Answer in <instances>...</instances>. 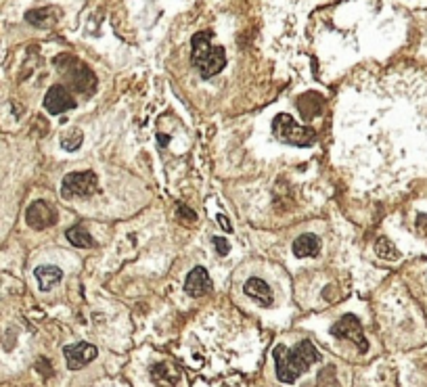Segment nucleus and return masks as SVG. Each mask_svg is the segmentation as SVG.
<instances>
[{"label":"nucleus","instance_id":"nucleus-1","mask_svg":"<svg viewBox=\"0 0 427 387\" xmlns=\"http://www.w3.org/2000/svg\"><path fill=\"white\" fill-rule=\"evenodd\" d=\"M275 362H277V377L283 383H293L300 375H304L314 362L320 360L318 350L314 348L312 342H302L300 346H295L293 350L285 348V346H277L275 352Z\"/></svg>","mask_w":427,"mask_h":387},{"label":"nucleus","instance_id":"nucleus-2","mask_svg":"<svg viewBox=\"0 0 427 387\" xmlns=\"http://www.w3.org/2000/svg\"><path fill=\"white\" fill-rule=\"evenodd\" d=\"M193 54L191 59L201 74L203 80H209L216 74H220L227 65V52L222 46L211 44V34L209 32H199L193 36Z\"/></svg>","mask_w":427,"mask_h":387},{"label":"nucleus","instance_id":"nucleus-3","mask_svg":"<svg viewBox=\"0 0 427 387\" xmlns=\"http://www.w3.org/2000/svg\"><path fill=\"white\" fill-rule=\"evenodd\" d=\"M273 132L281 143L295 145V147H310L316 140L314 128L300 126L289 114H281L273 120Z\"/></svg>","mask_w":427,"mask_h":387},{"label":"nucleus","instance_id":"nucleus-4","mask_svg":"<svg viewBox=\"0 0 427 387\" xmlns=\"http://www.w3.org/2000/svg\"><path fill=\"white\" fill-rule=\"evenodd\" d=\"M55 65L67 78V82L72 84L74 90H80V92H92L94 90L96 80H94L92 72L84 63H80L78 59L65 54V57H57L55 59Z\"/></svg>","mask_w":427,"mask_h":387},{"label":"nucleus","instance_id":"nucleus-5","mask_svg":"<svg viewBox=\"0 0 427 387\" xmlns=\"http://www.w3.org/2000/svg\"><path fill=\"white\" fill-rule=\"evenodd\" d=\"M96 191V174L94 172H74L67 174L61 182V195L65 199L90 197Z\"/></svg>","mask_w":427,"mask_h":387},{"label":"nucleus","instance_id":"nucleus-6","mask_svg":"<svg viewBox=\"0 0 427 387\" xmlns=\"http://www.w3.org/2000/svg\"><path fill=\"white\" fill-rule=\"evenodd\" d=\"M331 335L337 337V339H350V342H354L360 352H366V350H368V342H366L364 335H362V324H360V320H358L354 314L342 316V318L331 326Z\"/></svg>","mask_w":427,"mask_h":387},{"label":"nucleus","instance_id":"nucleus-7","mask_svg":"<svg viewBox=\"0 0 427 387\" xmlns=\"http://www.w3.org/2000/svg\"><path fill=\"white\" fill-rule=\"evenodd\" d=\"M25 222L36 231L48 229L57 222V211L46 201H34L25 211Z\"/></svg>","mask_w":427,"mask_h":387},{"label":"nucleus","instance_id":"nucleus-8","mask_svg":"<svg viewBox=\"0 0 427 387\" xmlns=\"http://www.w3.org/2000/svg\"><path fill=\"white\" fill-rule=\"evenodd\" d=\"M74 107H76V101H74V96L67 92L65 86L55 84V86L48 88V92H46V96H44V109H46L48 114L59 116V114H63V112H70V109H74Z\"/></svg>","mask_w":427,"mask_h":387},{"label":"nucleus","instance_id":"nucleus-9","mask_svg":"<svg viewBox=\"0 0 427 387\" xmlns=\"http://www.w3.org/2000/svg\"><path fill=\"white\" fill-rule=\"evenodd\" d=\"M63 356L67 360V368L72 370H78L86 364H90L94 358H96V348L82 342V344H72V346H65L63 348Z\"/></svg>","mask_w":427,"mask_h":387},{"label":"nucleus","instance_id":"nucleus-10","mask_svg":"<svg viewBox=\"0 0 427 387\" xmlns=\"http://www.w3.org/2000/svg\"><path fill=\"white\" fill-rule=\"evenodd\" d=\"M214 289V283L209 279V274L205 268L197 266L189 272L187 281H185V291L191 295V297H201L205 293H209Z\"/></svg>","mask_w":427,"mask_h":387},{"label":"nucleus","instance_id":"nucleus-11","mask_svg":"<svg viewBox=\"0 0 427 387\" xmlns=\"http://www.w3.org/2000/svg\"><path fill=\"white\" fill-rule=\"evenodd\" d=\"M34 276H36L40 289H42V291H48V289H52L55 285L61 283L63 272H61V268H57V266L46 264V266H38V268L34 270Z\"/></svg>","mask_w":427,"mask_h":387},{"label":"nucleus","instance_id":"nucleus-12","mask_svg":"<svg viewBox=\"0 0 427 387\" xmlns=\"http://www.w3.org/2000/svg\"><path fill=\"white\" fill-rule=\"evenodd\" d=\"M243 289H245V295H249L260 306H273V291L262 279H249Z\"/></svg>","mask_w":427,"mask_h":387},{"label":"nucleus","instance_id":"nucleus-13","mask_svg":"<svg viewBox=\"0 0 427 387\" xmlns=\"http://www.w3.org/2000/svg\"><path fill=\"white\" fill-rule=\"evenodd\" d=\"M318 251H320V241L314 235H302L293 243L295 258H314Z\"/></svg>","mask_w":427,"mask_h":387},{"label":"nucleus","instance_id":"nucleus-14","mask_svg":"<svg viewBox=\"0 0 427 387\" xmlns=\"http://www.w3.org/2000/svg\"><path fill=\"white\" fill-rule=\"evenodd\" d=\"M25 21L32 23L34 28H48L57 21V15L50 9H34V11L25 13Z\"/></svg>","mask_w":427,"mask_h":387},{"label":"nucleus","instance_id":"nucleus-15","mask_svg":"<svg viewBox=\"0 0 427 387\" xmlns=\"http://www.w3.org/2000/svg\"><path fill=\"white\" fill-rule=\"evenodd\" d=\"M65 237H67V241H70L72 245H76V247H84V249H88V247L94 245L90 233H88L86 229H80V227L70 229V231L65 233Z\"/></svg>","mask_w":427,"mask_h":387},{"label":"nucleus","instance_id":"nucleus-16","mask_svg":"<svg viewBox=\"0 0 427 387\" xmlns=\"http://www.w3.org/2000/svg\"><path fill=\"white\" fill-rule=\"evenodd\" d=\"M153 379L159 383V385H166L168 387V381L166 379H170V383L174 385L176 381H178V373L170 366V364H157L155 368H153Z\"/></svg>","mask_w":427,"mask_h":387},{"label":"nucleus","instance_id":"nucleus-17","mask_svg":"<svg viewBox=\"0 0 427 387\" xmlns=\"http://www.w3.org/2000/svg\"><path fill=\"white\" fill-rule=\"evenodd\" d=\"M375 251H377V255L384 258V260H398V258H400V251L392 245V241H388V239H384V237L377 239Z\"/></svg>","mask_w":427,"mask_h":387},{"label":"nucleus","instance_id":"nucleus-18","mask_svg":"<svg viewBox=\"0 0 427 387\" xmlns=\"http://www.w3.org/2000/svg\"><path fill=\"white\" fill-rule=\"evenodd\" d=\"M82 132L78 130V128H72L67 134H63L61 136V147L65 149V151H76L78 147H80V143H82Z\"/></svg>","mask_w":427,"mask_h":387},{"label":"nucleus","instance_id":"nucleus-19","mask_svg":"<svg viewBox=\"0 0 427 387\" xmlns=\"http://www.w3.org/2000/svg\"><path fill=\"white\" fill-rule=\"evenodd\" d=\"M214 245H216V249H218L220 255H227V253H229V243H227V239H222V237H214Z\"/></svg>","mask_w":427,"mask_h":387},{"label":"nucleus","instance_id":"nucleus-20","mask_svg":"<svg viewBox=\"0 0 427 387\" xmlns=\"http://www.w3.org/2000/svg\"><path fill=\"white\" fill-rule=\"evenodd\" d=\"M417 227L427 235V213H421V216L417 218Z\"/></svg>","mask_w":427,"mask_h":387},{"label":"nucleus","instance_id":"nucleus-21","mask_svg":"<svg viewBox=\"0 0 427 387\" xmlns=\"http://www.w3.org/2000/svg\"><path fill=\"white\" fill-rule=\"evenodd\" d=\"M218 222L225 227V231H233V229H231V222H229V220H227L225 216H218Z\"/></svg>","mask_w":427,"mask_h":387}]
</instances>
